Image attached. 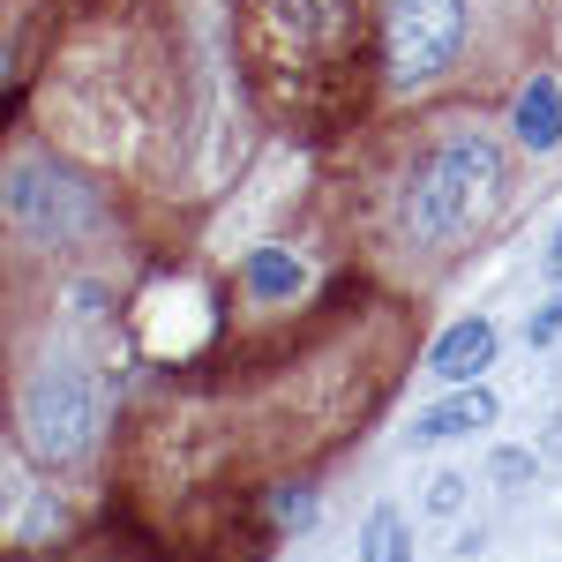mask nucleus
Segmentation results:
<instances>
[{
    "label": "nucleus",
    "instance_id": "obj_12",
    "mask_svg": "<svg viewBox=\"0 0 562 562\" xmlns=\"http://www.w3.org/2000/svg\"><path fill=\"white\" fill-rule=\"evenodd\" d=\"M555 330H562V293H555V301H548V307H540L532 323H525V346H548Z\"/></svg>",
    "mask_w": 562,
    "mask_h": 562
},
{
    "label": "nucleus",
    "instance_id": "obj_14",
    "mask_svg": "<svg viewBox=\"0 0 562 562\" xmlns=\"http://www.w3.org/2000/svg\"><path fill=\"white\" fill-rule=\"evenodd\" d=\"M428 510H458V473H435V487H428Z\"/></svg>",
    "mask_w": 562,
    "mask_h": 562
},
{
    "label": "nucleus",
    "instance_id": "obj_5",
    "mask_svg": "<svg viewBox=\"0 0 562 562\" xmlns=\"http://www.w3.org/2000/svg\"><path fill=\"white\" fill-rule=\"evenodd\" d=\"M8 217L23 225V233H38L45 248H60V240H76L98 225V195H90L76 173H60V166H45V158H23L15 173H8Z\"/></svg>",
    "mask_w": 562,
    "mask_h": 562
},
{
    "label": "nucleus",
    "instance_id": "obj_10",
    "mask_svg": "<svg viewBox=\"0 0 562 562\" xmlns=\"http://www.w3.org/2000/svg\"><path fill=\"white\" fill-rule=\"evenodd\" d=\"M248 293L256 301H293L301 293V262L285 256V248H256L248 256Z\"/></svg>",
    "mask_w": 562,
    "mask_h": 562
},
{
    "label": "nucleus",
    "instance_id": "obj_3",
    "mask_svg": "<svg viewBox=\"0 0 562 562\" xmlns=\"http://www.w3.org/2000/svg\"><path fill=\"white\" fill-rule=\"evenodd\" d=\"M465 45V0H383V68L397 90L435 83Z\"/></svg>",
    "mask_w": 562,
    "mask_h": 562
},
{
    "label": "nucleus",
    "instance_id": "obj_1",
    "mask_svg": "<svg viewBox=\"0 0 562 562\" xmlns=\"http://www.w3.org/2000/svg\"><path fill=\"white\" fill-rule=\"evenodd\" d=\"M503 195V150L487 135H442L405 180V233L413 240H458L480 211Z\"/></svg>",
    "mask_w": 562,
    "mask_h": 562
},
{
    "label": "nucleus",
    "instance_id": "obj_11",
    "mask_svg": "<svg viewBox=\"0 0 562 562\" xmlns=\"http://www.w3.org/2000/svg\"><path fill=\"white\" fill-rule=\"evenodd\" d=\"M270 510H278L285 525H307V518H315V495H307V487H278V495H270Z\"/></svg>",
    "mask_w": 562,
    "mask_h": 562
},
{
    "label": "nucleus",
    "instance_id": "obj_2",
    "mask_svg": "<svg viewBox=\"0 0 562 562\" xmlns=\"http://www.w3.org/2000/svg\"><path fill=\"white\" fill-rule=\"evenodd\" d=\"M368 38V0H256V53L293 60L307 76H330Z\"/></svg>",
    "mask_w": 562,
    "mask_h": 562
},
{
    "label": "nucleus",
    "instance_id": "obj_16",
    "mask_svg": "<svg viewBox=\"0 0 562 562\" xmlns=\"http://www.w3.org/2000/svg\"><path fill=\"white\" fill-rule=\"evenodd\" d=\"M548 450H562V420H555V428H548Z\"/></svg>",
    "mask_w": 562,
    "mask_h": 562
},
{
    "label": "nucleus",
    "instance_id": "obj_9",
    "mask_svg": "<svg viewBox=\"0 0 562 562\" xmlns=\"http://www.w3.org/2000/svg\"><path fill=\"white\" fill-rule=\"evenodd\" d=\"M360 562H413V532H405V510L397 503H375L368 525H360Z\"/></svg>",
    "mask_w": 562,
    "mask_h": 562
},
{
    "label": "nucleus",
    "instance_id": "obj_13",
    "mask_svg": "<svg viewBox=\"0 0 562 562\" xmlns=\"http://www.w3.org/2000/svg\"><path fill=\"white\" fill-rule=\"evenodd\" d=\"M495 480H503V487L532 480V450H495Z\"/></svg>",
    "mask_w": 562,
    "mask_h": 562
},
{
    "label": "nucleus",
    "instance_id": "obj_4",
    "mask_svg": "<svg viewBox=\"0 0 562 562\" xmlns=\"http://www.w3.org/2000/svg\"><path fill=\"white\" fill-rule=\"evenodd\" d=\"M90 435H98V390L90 375H38L23 397V442L38 465H76L90 458Z\"/></svg>",
    "mask_w": 562,
    "mask_h": 562
},
{
    "label": "nucleus",
    "instance_id": "obj_6",
    "mask_svg": "<svg viewBox=\"0 0 562 562\" xmlns=\"http://www.w3.org/2000/svg\"><path fill=\"white\" fill-rule=\"evenodd\" d=\"M487 420H495V397H487L480 383H450V397H435L428 413L405 428V442H413V450H428V442H458V435H480Z\"/></svg>",
    "mask_w": 562,
    "mask_h": 562
},
{
    "label": "nucleus",
    "instance_id": "obj_15",
    "mask_svg": "<svg viewBox=\"0 0 562 562\" xmlns=\"http://www.w3.org/2000/svg\"><path fill=\"white\" fill-rule=\"evenodd\" d=\"M548 278H562V217H555V240H548Z\"/></svg>",
    "mask_w": 562,
    "mask_h": 562
},
{
    "label": "nucleus",
    "instance_id": "obj_7",
    "mask_svg": "<svg viewBox=\"0 0 562 562\" xmlns=\"http://www.w3.org/2000/svg\"><path fill=\"white\" fill-rule=\"evenodd\" d=\"M487 360H495V323H487V315L450 323V330L435 338V352H428V368L442 375V383H480V375H487Z\"/></svg>",
    "mask_w": 562,
    "mask_h": 562
},
{
    "label": "nucleus",
    "instance_id": "obj_8",
    "mask_svg": "<svg viewBox=\"0 0 562 562\" xmlns=\"http://www.w3.org/2000/svg\"><path fill=\"white\" fill-rule=\"evenodd\" d=\"M518 143L525 150H555L562 143V83L555 76H532L518 90Z\"/></svg>",
    "mask_w": 562,
    "mask_h": 562
}]
</instances>
